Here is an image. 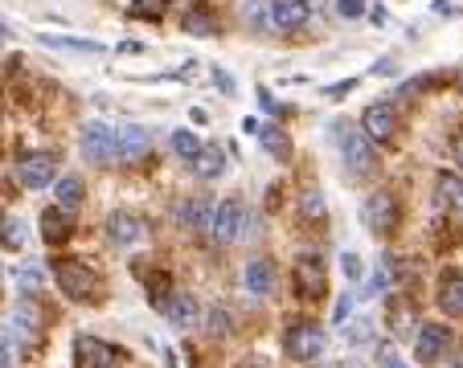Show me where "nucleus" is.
I'll return each mask as SVG.
<instances>
[{"label": "nucleus", "instance_id": "nucleus-32", "mask_svg": "<svg viewBox=\"0 0 463 368\" xmlns=\"http://www.w3.org/2000/svg\"><path fill=\"white\" fill-rule=\"evenodd\" d=\"M366 9H369V0H337V13H340L345 21L366 17Z\"/></svg>", "mask_w": 463, "mask_h": 368}, {"label": "nucleus", "instance_id": "nucleus-43", "mask_svg": "<svg viewBox=\"0 0 463 368\" xmlns=\"http://www.w3.org/2000/svg\"><path fill=\"white\" fill-rule=\"evenodd\" d=\"M0 282H5V274H0Z\"/></svg>", "mask_w": 463, "mask_h": 368}, {"label": "nucleus", "instance_id": "nucleus-4", "mask_svg": "<svg viewBox=\"0 0 463 368\" xmlns=\"http://www.w3.org/2000/svg\"><path fill=\"white\" fill-rule=\"evenodd\" d=\"M82 156H87L90 164H116L119 160V132L107 127L103 119H90L87 127H82Z\"/></svg>", "mask_w": 463, "mask_h": 368}, {"label": "nucleus", "instance_id": "nucleus-31", "mask_svg": "<svg viewBox=\"0 0 463 368\" xmlns=\"http://www.w3.org/2000/svg\"><path fill=\"white\" fill-rule=\"evenodd\" d=\"M45 45H62V50H82V53H98V41H74V37H42Z\"/></svg>", "mask_w": 463, "mask_h": 368}, {"label": "nucleus", "instance_id": "nucleus-14", "mask_svg": "<svg viewBox=\"0 0 463 368\" xmlns=\"http://www.w3.org/2000/svg\"><path fill=\"white\" fill-rule=\"evenodd\" d=\"M74 352H79L82 368H116L119 352L111 348V344L95 340V336H79V344H74Z\"/></svg>", "mask_w": 463, "mask_h": 368}, {"label": "nucleus", "instance_id": "nucleus-23", "mask_svg": "<svg viewBox=\"0 0 463 368\" xmlns=\"http://www.w3.org/2000/svg\"><path fill=\"white\" fill-rule=\"evenodd\" d=\"M255 135H259L263 148H267L275 160H292V143H287V135L279 132V123H263V127H259Z\"/></svg>", "mask_w": 463, "mask_h": 368}, {"label": "nucleus", "instance_id": "nucleus-27", "mask_svg": "<svg viewBox=\"0 0 463 368\" xmlns=\"http://www.w3.org/2000/svg\"><path fill=\"white\" fill-rule=\"evenodd\" d=\"M164 9H169V0H127V13H132V17H144V21L164 17Z\"/></svg>", "mask_w": 463, "mask_h": 368}, {"label": "nucleus", "instance_id": "nucleus-15", "mask_svg": "<svg viewBox=\"0 0 463 368\" xmlns=\"http://www.w3.org/2000/svg\"><path fill=\"white\" fill-rule=\"evenodd\" d=\"M74 234V225H70V213L62 209V205H50V209L42 213V237L50 245H62L66 237Z\"/></svg>", "mask_w": 463, "mask_h": 368}, {"label": "nucleus", "instance_id": "nucleus-39", "mask_svg": "<svg viewBox=\"0 0 463 368\" xmlns=\"http://www.w3.org/2000/svg\"><path fill=\"white\" fill-rule=\"evenodd\" d=\"M451 152H455V160H459V164H463V132L451 140Z\"/></svg>", "mask_w": 463, "mask_h": 368}, {"label": "nucleus", "instance_id": "nucleus-19", "mask_svg": "<svg viewBox=\"0 0 463 368\" xmlns=\"http://www.w3.org/2000/svg\"><path fill=\"white\" fill-rule=\"evenodd\" d=\"M13 327H17V336L25 344H37L42 340V311H37V303H17V311H13Z\"/></svg>", "mask_w": 463, "mask_h": 368}, {"label": "nucleus", "instance_id": "nucleus-11", "mask_svg": "<svg viewBox=\"0 0 463 368\" xmlns=\"http://www.w3.org/2000/svg\"><path fill=\"white\" fill-rule=\"evenodd\" d=\"M54 172H58V164L50 152H29L17 164V180L25 184V189H45V184L54 180Z\"/></svg>", "mask_w": 463, "mask_h": 368}, {"label": "nucleus", "instance_id": "nucleus-28", "mask_svg": "<svg viewBox=\"0 0 463 368\" xmlns=\"http://www.w3.org/2000/svg\"><path fill=\"white\" fill-rule=\"evenodd\" d=\"M0 245H5V250H21V245H25V234H21L17 217H0Z\"/></svg>", "mask_w": 463, "mask_h": 368}, {"label": "nucleus", "instance_id": "nucleus-6", "mask_svg": "<svg viewBox=\"0 0 463 368\" xmlns=\"http://www.w3.org/2000/svg\"><path fill=\"white\" fill-rule=\"evenodd\" d=\"M361 221L369 225V234L385 237L394 225H398V201H394V193H385V189H377V193L366 197V205H361Z\"/></svg>", "mask_w": 463, "mask_h": 368}, {"label": "nucleus", "instance_id": "nucleus-2", "mask_svg": "<svg viewBox=\"0 0 463 368\" xmlns=\"http://www.w3.org/2000/svg\"><path fill=\"white\" fill-rule=\"evenodd\" d=\"M337 143H340V156H345L348 172L369 176L377 168V148L366 132H353L348 123H337Z\"/></svg>", "mask_w": 463, "mask_h": 368}, {"label": "nucleus", "instance_id": "nucleus-36", "mask_svg": "<svg viewBox=\"0 0 463 368\" xmlns=\"http://www.w3.org/2000/svg\"><path fill=\"white\" fill-rule=\"evenodd\" d=\"M259 98H263V106H267L271 115H283V106L275 103V95H267V90H259Z\"/></svg>", "mask_w": 463, "mask_h": 368}, {"label": "nucleus", "instance_id": "nucleus-22", "mask_svg": "<svg viewBox=\"0 0 463 368\" xmlns=\"http://www.w3.org/2000/svg\"><path fill=\"white\" fill-rule=\"evenodd\" d=\"M185 33H197V37H218V17L205 5H193L185 13Z\"/></svg>", "mask_w": 463, "mask_h": 368}, {"label": "nucleus", "instance_id": "nucleus-7", "mask_svg": "<svg viewBox=\"0 0 463 368\" xmlns=\"http://www.w3.org/2000/svg\"><path fill=\"white\" fill-rule=\"evenodd\" d=\"M242 229H246V205L230 197V201L218 205L214 221H209V234H214V242L230 245V242H238V237H242Z\"/></svg>", "mask_w": 463, "mask_h": 368}, {"label": "nucleus", "instance_id": "nucleus-8", "mask_svg": "<svg viewBox=\"0 0 463 368\" xmlns=\"http://www.w3.org/2000/svg\"><path fill=\"white\" fill-rule=\"evenodd\" d=\"M422 332L414 336V356L422 360V364H439L443 360V352L451 348V327L443 324H419Z\"/></svg>", "mask_w": 463, "mask_h": 368}, {"label": "nucleus", "instance_id": "nucleus-3", "mask_svg": "<svg viewBox=\"0 0 463 368\" xmlns=\"http://www.w3.org/2000/svg\"><path fill=\"white\" fill-rule=\"evenodd\" d=\"M324 344H329V336H324V327L316 319H292L287 324L283 348L292 360H316L324 352Z\"/></svg>", "mask_w": 463, "mask_h": 368}, {"label": "nucleus", "instance_id": "nucleus-10", "mask_svg": "<svg viewBox=\"0 0 463 368\" xmlns=\"http://www.w3.org/2000/svg\"><path fill=\"white\" fill-rule=\"evenodd\" d=\"M107 237L116 245H140L144 237H148V221L132 209H119V213L107 217Z\"/></svg>", "mask_w": 463, "mask_h": 368}, {"label": "nucleus", "instance_id": "nucleus-12", "mask_svg": "<svg viewBox=\"0 0 463 368\" xmlns=\"http://www.w3.org/2000/svg\"><path fill=\"white\" fill-rule=\"evenodd\" d=\"M164 319H169L172 327H181V332H189V327H197V319H201V307H197L193 295H185V290H177V295H169L161 303Z\"/></svg>", "mask_w": 463, "mask_h": 368}, {"label": "nucleus", "instance_id": "nucleus-16", "mask_svg": "<svg viewBox=\"0 0 463 368\" xmlns=\"http://www.w3.org/2000/svg\"><path fill=\"white\" fill-rule=\"evenodd\" d=\"M246 290L250 295L267 299L271 290H275V262L271 258H255V262H246Z\"/></svg>", "mask_w": 463, "mask_h": 368}, {"label": "nucleus", "instance_id": "nucleus-29", "mask_svg": "<svg viewBox=\"0 0 463 368\" xmlns=\"http://www.w3.org/2000/svg\"><path fill=\"white\" fill-rule=\"evenodd\" d=\"M42 282H45L42 266H21V271H17V287L25 290V295H37V290H42Z\"/></svg>", "mask_w": 463, "mask_h": 368}, {"label": "nucleus", "instance_id": "nucleus-26", "mask_svg": "<svg viewBox=\"0 0 463 368\" xmlns=\"http://www.w3.org/2000/svg\"><path fill=\"white\" fill-rule=\"evenodd\" d=\"M54 193H58V205H62L66 213H74L82 205V180L79 176H66V180H58Z\"/></svg>", "mask_w": 463, "mask_h": 368}, {"label": "nucleus", "instance_id": "nucleus-20", "mask_svg": "<svg viewBox=\"0 0 463 368\" xmlns=\"http://www.w3.org/2000/svg\"><path fill=\"white\" fill-rule=\"evenodd\" d=\"M271 17H275L279 29L295 33V29L308 21V5H303V0H271Z\"/></svg>", "mask_w": 463, "mask_h": 368}, {"label": "nucleus", "instance_id": "nucleus-33", "mask_svg": "<svg viewBox=\"0 0 463 368\" xmlns=\"http://www.w3.org/2000/svg\"><path fill=\"white\" fill-rule=\"evenodd\" d=\"M148 290H152V303L161 307L164 303V290H169V274H148Z\"/></svg>", "mask_w": 463, "mask_h": 368}, {"label": "nucleus", "instance_id": "nucleus-13", "mask_svg": "<svg viewBox=\"0 0 463 368\" xmlns=\"http://www.w3.org/2000/svg\"><path fill=\"white\" fill-rule=\"evenodd\" d=\"M439 307H443V316L463 319V274L455 266L439 274Z\"/></svg>", "mask_w": 463, "mask_h": 368}, {"label": "nucleus", "instance_id": "nucleus-9", "mask_svg": "<svg viewBox=\"0 0 463 368\" xmlns=\"http://www.w3.org/2000/svg\"><path fill=\"white\" fill-rule=\"evenodd\" d=\"M361 132H366L374 143H390L394 135H398V115H394V106L390 103L366 106V115H361Z\"/></svg>", "mask_w": 463, "mask_h": 368}, {"label": "nucleus", "instance_id": "nucleus-44", "mask_svg": "<svg viewBox=\"0 0 463 368\" xmlns=\"http://www.w3.org/2000/svg\"><path fill=\"white\" fill-rule=\"evenodd\" d=\"M0 340H5V336H0Z\"/></svg>", "mask_w": 463, "mask_h": 368}, {"label": "nucleus", "instance_id": "nucleus-37", "mask_svg": "<svg viewBox=\"0 0 463 368\" xmlns=\"http://www.w3.org/2000/svg\"><path fill=\"white\" fill-rule=\"evenodd\" d=\"M209 324H214V327H209L214 336H222V332H226V316H222V311H214V319H209Z\"/></svg>", "mask_w": 463, "mask_h": 368}, {"label": "nucleus", "instance_id": "nucleus-1", "mask_svg": "<svg viewBox=\"0 0 463 368\" xmlns=\"http://www.w3.org/2000/svg\"><path fill=\"white\" fill-rule=\"evenodd\" d=\"M54 279L74 303H90V299H98V274L90 271L82 258H54Z\"/></svg>", "mask_w": 463, "mask_h": 368}, {"label": "nucleus", "instance_id": "nucleus-42", "mask_svg": "<svg viewBox=\"0 0 463 368\" xmlns=\"http://www.w3.org/2000/svg\"><path fill=\"white\" fill-rule=\"evenodd\" d=\"M0 41H5V25H0Z\"/></svg>", "mask_w": 463, "mask_h": 368}, {"label": "nucleus", "instance_id": "nucleus-25", "mask_svg": "<svg viewBox=\"0 0 463 368\" xmlns=\"http://www.w3.org/2000/svg\"><path fill=\"white\" fill-rule=\"evenodd\" d=\"M209 221H214V209H209V201L205 197H193V201L185 205V229H209Z\"/></svg>", "mask_w": 463, "mask_h": 368}, {"label": "nucleus", "instance_id": "nucleus-18", "mask_svg": "<svg viewBox=\"0 0 463 368\" xmlns=\"http://www.w3.org/2000/svg\"><path fill=\"white\" fill-rule=\"evenodd\" d=\"M435 197L443 209L463 213V176L459 172H439L435 176Z\"/></svg>", "mask_w": 463, "mask_h": 368}, {"label": "nucleus", "instance_id": "nucleus-41", "mask_svg": "<svg viewBox=\"0 0 463 368\" xmlns=\"http://www.w3.org/2000/svg\"><path fill=\"white\" fill-rule=\"evenodd\" d=\"M303 5H308V13H312V9H320L324 0H303Z\"/></svg>", "mask_w": 463, "mask_h": 368}, {"label": "nucleus", "instance_id": "nucleus-24", "mask_svg": "<svg viewBox=\"0 0 463 368\" xmlns=\"http://www.w3.org/2000/svg\"><path fill=\"white\" fill-rule=\"evenodd\" d=\"M148 152V132L144 127H124L119 132V160H140Z\"/></svg>", "mask_w": 463, "mask_h": 368}, {"label": "nucleus", "instance_id": "nucleus-21", "mask_svg": "<svg viewBox=\"0 0 463 368\" xmlns=\"http://www.w3.org/2000/svg\"><path fill=\"white\" fill-rule=\"evenodd\" d=\"M193 168H197V176H205V180H214V176H222V168H226V152L218 148V143H205V148L197 152Z\"/></svg>", "mask_w": 463, "mask_h": 368}, {"label": "nucleus", "instance_id": "nucleus-40", "mask_svg": "<svg viewBox=\"0 0 463 368\" xmlns=\"http://www.w3.org/2000/svg\"><path fill=\"white\" fill-rule=\"evenodd\" d=\"M348 303H353V299H348V295L337 303V319H345V316H348Z\"/></svg>", "mask_w": 463, "mask_h": 368}, {"label": "nucleus", "instance_id": "nucleus-5", "mask_svg": "<svg viewBox=\"0 0 463 368\" xmlns=\"http://www.w3.org/2000/svg\"><path fill=\"white\" fill-rule=\"evenodd\" d=\"M292 279H295V295L308 299V303H316V299L329 295V266H324V258H316V254L295 258Z\"/></svg>", "mask_w": 463, "mask_h": 368}, {"label": "nucleus", "instance_id": "nucleus-17", "mask_svg": "<svg viewBox=\"0 0 463 368\" xmlns=\"http://www.w3.org/2000/svg\"><path fill=\"white\" fill-rule=\"evenodd\" d=\"M295 217L308 221V225H324V221H329V205H324L320 189H303V193L295 197Z\"/></svg>", "mask_w": 463, "mask_h": 368}, {"label": "nucleus", "instance_id": "nucleus-34", "mask_svg": "<svg viewBox=\"0 0 463 368\" xmlns=\"http://www.w3.org/2000/svg\"><path fill=\"white\" fill-rule=\"evenodd\" d=\"M340 262H345V274H348V279H366V262H361V258H357V254H345V258H340Z\"/></svg>", "mask_w": 463, "mask_h": 368}, {"label": "nucleus", "instance_id": "nucleus-35", "mask_svg": "<svg viewBox=\"0 0 463 368\" xmlns=\"http://www.w3.org/2000/svg\"><path fill=\"white\" fill-rule=\"evenodd\" d=\"M377 364H382V368H406V360H402L394 348H382V352H377Z\"/></svg>", "mask_w": 463, "mask_h": 368}, {"label": "nucleus", "instance_id": "nucleus-38", "mask_svg": "<svg viewBox=\"0 0 463 368\" xmlns=\"http://www.w3.org/2000/svg\"><path fill=\"white\" fill-rule=\"evenodd\" d=\"M0 368H13V352H9V344L0 340Z\"/></svg>", "mask_w": 463, "mask_h": 368}, {"label": "nucleus", "instance_id": "nucleus-30", "mask_svg": "<svg viewBox=\"0 0 463 368\" xmlns=\"http://www.w3.org/2000/svg\"><path fill=\"white\" fill-rule=\"evenodd\" d=\"M172 152H177L181 160H197L201 143H197V135H193V132H172Z\"/></svg>", "mask_w": 463, "mask_h": 368}]
</instances>
